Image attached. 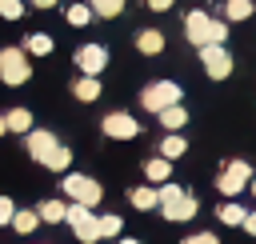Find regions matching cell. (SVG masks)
Returning a JSON list of instances; mask_svg holds the SVG:
<instances>
[{
    "mask_svg": "<svg viewBox=\"0 0 256 244\" xmlns=\"http://www.w3.org/2000/svg\"><path fill=\"white\" fill-rule=\"evenodd\" d=\"M156 196H160V204H156V208H160V216H164V220L184 224V220H192V216H196V196H192V192H184V188H176V184H168V180H164V184L156 188Z\"/></svg>",
    "mask_w": 256,
    "mask_h": 244,
    "instance_id": "1",
    "label": "cell"
},
{
    "mask_svg": "<svg viewBox=\"0 0 256 244\" xmlns=\"http://www.w3.org/2000/svg\"><path fill=\"white\" fill-rule=\"evenodd\" d=\"M184 32H188V40H192L196 48H204V44H224L228 24H224V20H212L204 8H192V12L184 16Z\"/></svg>",
    "mask_w": 256,
    "mask_h": 244,
    "instance_id": "2",
    "label": "cell"
},
{
    "mask_svg": "<svg viewBox=\"0 0 256 244\" xmlns=\"http://www.w3.org/2000/svg\"><path fill=\"white\" fill-rule=\"evenodd\" d=\"M60 188H64V196H68V200L88 204V208H96V204L104 200V188H100L92 176H80V172H68V176L60 180Z\"/></svg>",
    "mask_w": 256,
    "mask_h": 244,
    "instance_id": "3",
    "label": "cell"
},
{
    "mask_svg": "<svg viewBox=\"0 0 256 244\" xmlns=\"http://www.w3.org/2000/svg\"><path fill=\"white\" fill-rule=\"evenodd\" d=\"M64 220H68V228L80 236V244H96L100 240V220H96V212L88 208V204H68V212H64Z\"/></svg>",
    "mask_w": 256,
    "mask_h": 244,
    "instance_id": "4",
    "label": "cell"
},
{
    "mask_svg": "<svg viewBox=\"0 0 256 244\" xmlns=\"http://www.w3.org/2000/svg\"><path fill=\"white\" fill-rule=\"evenodd\" d=\"M32 76V64H28V52L24 48H0V84H24Z\"/></svg>",
    "mask_w": 256,
    "mask_h": 244,
    "instance_id": "5",
    "label": "cell"
},
{
    "mask_svg": "<svg viewBox=\"0 0 256 244\" xmlns=\"http://www.w3.org/2000/svg\"><path fill=\"white\" fill-rule=\"evenodd\" d=\"M140 104H144L148 112H164L168 104H180V84H172V80H156V84H148V88L140 92Z\"/></svg>",
    "mask_w": 256,
    "mask_h": 244,
    "instance_id": "6",
    "label": "cell"
},
{
    "mask_svg": "<svg viewBox=\"0 0 256 244\" xmlns=\"http://www.w3.org/2000/svg\"><path fill=\"white\" fill-rule=\"evenodd\" d=\"M248 180H252V164L248 160H232V164H224V172H220V192L224 196H240L244 188H248Z\"/></svg>",
    "mask_w": 256,
    "mask_h": 244,
    "instance_id": "7",
    "label": "cell"
},
{
    "mask_svg": "<svg viewBox=\"0 0 256 244\" xmlns=\"http://www.w3.org/2000/svg\"><path fill=\"white\" fill-rule=\"evenodd\" d=\"M200 60H204V72L212 80H228L232 76V56L224 52V44H204L200 48Z\"/></svg>",
    "mask_w": 256,
    "mask_h": 244,
    "instance_id": "8",
    "label": "cell"
},
{
    "mask_svg": "<svg viewBox=\"0 0 256 244\" xmlns=\"http://www.w3.org/2000/svg\"><path fill=\"white\" fill-rule=\"evenodd\" d=\"M100 128H104V136H112V140H136V136H140V124H136V116H128V112H108V116L100 120Z\"/></svg>",
    "mask_w": 256,
    "mask_h": 244,
    "instance_id": "9",
    "label": "cell"
},
{
    "mask_svg": "<svg viewBox=\"0 0 256 244\" xmlns=\"http://www.w3.org/2000/svg\"><path fill=\"white\" fill-rule=\"evenodd\" d=\"M76 64H80L84 76H100V72L108 68V52H104L100 44H80V48H76Z\"/></svg>",
    "mask_w": 256,
    "mask_h": 244,
    "instance_id": "10",
    "label": "cell"
},
{
    "mask_svg": "<svg viewBox=\"0 0 256 244\" xmlns=\"http://www.w3.org/2000/svg\"><path fill=\"white\" fill-rule=\"evenodd\" d=\"M24 136H28V156H32L36 164H44V160H48V152H52V148L60 144V140H56V136H52L48 128H28Z\"/></svg>",
    "mask_w": 256,
    "mask_h": 244,
    "instance_id": "11",
    "label": "cell"
},
{
    "mask_svg": "<svg viewBox=\"0 0 256 244\" xmlns=\"http://www.w3.org/2000/svg\"><path fill=\"white\" fill-rule=\"evenodd\" d=\"M136 48H140L144 56H156V52H164V32H156V28H144V32L136 36Z\"/></svg>",
    "mask_w": 256,
    "mask_h": 244,
    "instance_id": "12",
    "label": "cell"
},
{
    "mask_svg": "<svg viewBox=\"0 0 256 244\" xmlns=\"http://www.w3.org/2000/svg\"><path fill=\"white\" fill-rule=\"evenodd\" d=\"M156 116H160V124H164L168 132H180V128L188 124V112H184L180 104H168V108H164V112H156Z\"/></svg>",
    "mask_w": 256,
    "mask_h": 244,
    "instance_id": "13",
    "label": "cell"
},
{
    "mask_svg": "<svg viewBox=\"0 0 256 244\" xmlns=\"http://www.w3.org/2000/svg\"><path fill=\"white\" fill-rule=\"evenodd\" d=\"M52 48H56V44H52L48 32H32V36L24 40V52H28V56H48Z\"/></svg>",
    "mask_w": 256,
    "mask_h": 244,
    "instance_id": "14",
    "label": "cell"
},
{
    "mask_svg": "<svg viewBox=\"0 0 256 244\" xmlns=\"http://www.w3.org/2000/svg\"><path fill=\"white\" fill-rule=\"evenodd\" d=\"M72 92H76V100H84V104H92V100L100 96V80H96V76H80V80L72 84Z\"/></svg>",
    "mask_w": 256,
    "mask_h": 244,
    "instance_id": "15",
    "label": "cell"
},
{
    "mask_svg": "<svg viewBox=\"0 0 256 244\" xmlns=\"http://www.w3.org/2000/svg\"><path fill=\"white\" fill-rule=\"evenodd\" d=\"M64 212H68V204H64V200H44V204H36V216H40V220H48V224H60V220H64Z\"/></svg>",
    "mask_w": 256,
    "mask_h": 244,
    "instance_id": "16",
    "label": "cell"
},
{
    "mask_svg": "<svg viewBox=\"0 0 256 244\" xmlns=\"http://www.w3.org/2000/svg\"><path fill=\"white\" fill-rule=\"evenodd\" d=\"M4 124H8V132H28L32 128V112L28 108H12V112H4Z\"/></svg>",
    "mask_w": 256,
    "mask_h": 244,
    "instance_id": "17",
    "label": "cell"
},
{
    "mask_svg": "<svg viewBox=\"0 0 256 244\" xmlns=\"http://www.w3.org/2000/svg\"><path fill=\"white\" fill-rule=\"evenodd\" d=\"M184 152H188L184 136H180V132H168V136H164V144H160V156H168V160H180Z\"/></svg>",
    "mask_w": 256,
    "mask_h": 244,
    "instance_id": "18",
    "label": "cell"
},
{
    "mask_svg": "<svg viewBox=\"0 0 256 244\" xmlns=\"http://www.w3.org/2000/svg\"><path fill=\"white\" fill-rule=\"evenodd\" d=\"M68 164H72V152H68L64 144H56V148L48 152V160H44V168H52V172H68Z\"/></svg>",
    "mask_w": 256,
    "mask_h": 244,
    "instance_id": "19",
    "label": "cell"
},
{
    "mask_svg": "<svg viewBox=\"0 0 256 244\" xmlns=\"http://www.w3.org/2000/svg\"><path fill=\"white\" fill-rule=\"evenodd\" d=\"M168 172H172V160H168V156H156V160L144 164V176H148V180H160V184H164Z\"/></svg>",
    "mask_w": 256,
    "mask_h": 244,
    "instance_id": "20",
    "label": "cell"
},
{
    "mask_svg": "<svg viewBox=\"0 0 256 244\" xmlns=\"http://www.w3.org/2000/svg\"><path fill=\"white\" fill-rule=\"evenodd\" d=\"M88 8H92V16L112 20V16H120V12H124V0H88Z\"/></svg>",
    "mask_w": 256,
    "mask_h": 244,
    "instance_id": "21",
    "label": "cell"
},
{
    "mask_svg": "<svg viewBox=\"0 0 256 244\" xmlns=\"http://www.w3.org/2000/svg\"><path fill=\"white\" fill-rule=\"evenodd\" d=\"M244 212H248V208H240L236 200H228V204H220V208H216V216H220V224H232V228H236V224L244 220Z\"/></svg>",
    "mask_w": 256,
    "mask_h": 244,
    "instance_id": "22",
    "label": "cell"
},
{
    "mask_svg": "<svg viewBox=\"0 0 256 244\" xmlns=\"http://www.w3.org/2000/svg\"><path fill=\"white\" fill-rule=\"evenodd\" d=\"M8 224H12L20 236H28V232L40 224V216H36V208H32V212H12V220H8Z\"/></svg>",
    "mask_w": 256,
    "mask_h": 244,
    "instance_id": "23",
    "label": "cell"
},
{
    "mask_svg": "<svg viewBox=\"0 0 256 244\" xmlns=\"http://www.w3.org/2000/svg\"><path fill=\"white\" fill-rule=\"evenodd\" d=\"M132 204H136L140 212H148V208L160 204V196H156V188H132Z\"/></svg>",
    "mask_w": 256,
    "mask_h": 244,
    "instance_id": "24",
    "label": "cell"
},
{
    "mask_svg": "<svg viewBox=\"0 0 256 244\" xmlns=\"http://www.w3.org/2000/svg\"><path fill=\"white\" fill-rule=\"evenodd\" d=\"M224 16L228 20H248L252 16V0H228L224 4Z\"/></svg>",
    "mask_w": 256,
    "mask_h": 244,
    "instance_id": "25",
    "label": "cell"
},
{
    "mask_svg": "<svg viewBox=\"0 0 256 244\" xmlns=\"http://www.w3.org/2000/svg\"><path fill=\"white\" fill-rule=\"evenodd\" d=\"M96 220H100V236H112V240H116V236L124 232V220L112 216V212H108V216H96Z\"/></svg>",
    "mask_w": 256,
    "mask_h": 244,
    "instance_id": "26",
    "label": "cell"
},
{
    "mask_svg": "<svg viewBox=\"0 0 256 244\" xmlns=\"http://www.w3.org/2000/svg\"><path fill=\"white\" fill-rule=\"evenodd\" d=\"M88 20H92V8H88V4H72V8H68V24H76V28H84Z\"/></svg>",
    "mask_w": 256,
    "mask_h": 244,
    "instance_id": "27",
    "label": "cell"
},
{
    "mask_svg": "<svg viewBox=\"0 0 256 244\" xmlns=\"http://www.w3.org/2000/svg\"><path fill=\"white\" fill-rule=\"evenodd\" d=\"M0 16H4V20H20V16H24V4H20V0H0Z\"/></svg>",
    "mask_w": 256,
    "mask_h": 244,
    "instance_id": "28",
    "label": "cell"
},
{
    "mask_svg": "<svg viewBox=\"0 0 256 244\" xmlns=\"http://www.w3.org/2000/svg\"><path fill=\"white\" fill-rule=\"evenodd\" d=\"M12 212H16V204H12L8 196H0V224H8V220H12Z\"/></svg>",
    "mask_w": 256,
    "mask_h": 244,
    "instance_id": "29",
    "label": "cell"
},
{
    "mask_svg": "<svg viewBox=\"0 0 256 244\" xmlns=\"http://www.w3.org/2000/svg\"><path fill=\"white\" fill-rule=\"evenodd\" d=\"M184 244H220V240H216L212 232H192V236H188Z\"/></svg>",
    "mask_w": 256,
    "mask_h": 244,
    "instance_id": "30",
    "label": "cell"
},
{
    "mask_svg": "<svg viewBox=\"0 0 256 244\" xmlns=\"http://www.w3.org/2000/svg\"><path fill=\"white\" fill-rule=\"evenodd\" d=\"M240 224H244V232H248V236H256V212H244V220H240Z\"/></svg>",
    "mask_w": 256,
    "mask_h": 244,
    "instance_id": "31",
    "label": "cell"
},
{
    "mask_svg": "<svg viewBox=\"0 0 256 244\" xmlns=\"http://www.w3.org/2000/svg\"><path fill=\"white\" fill-rule=\"evenodd\" d=\"M148 8H152V12H168V8H172V0H148Z\"/></svg>",
    "mask_w": 256,
    "mask_h": 244,
    "instance_id": "32",
    "label": "cell"
},
{
    "mask_svg": "<svg viewBox=\"0 0 256 244\" xmlns=\"http://www.w3.org/2000/svg\"><path fill=\"white\" fill-rule=\"evenodd\" d=\"M56 0H32V8H52Z\"/></svg>",
    "mask_w": 256,
    "mask_h": 244,
    "instance_id": "33",
    "label": "cell"
},
{
    "mask_svg": "<svg viewBox=\"0 0 256 244\" xmlns=\"http://www.w3.org/2000/svg\"><path fill=\"white\" fill-rule=\"evenodd\" d=\"M116 244H140V240H132V236H116Z\"/></svg>",
    "mask_w": 256,
    "mask_h": 244,
    "instance_id": "34",
    "label": "cell"
},
{
    "mask_svg": "<svg viewBox=\"0 0 256 244\" xmlns=\"http://www.w3.org/2000/svg\"><path fill=\"white\" fill-rule=\"evenodd\" d=\"M248 188H252V196H256V172H252V180H248Z\"/></svg>",
    "mask_w": 256,
    "mask_h": 244,
    "instance_id": "35",
    "label": "cell"
},
{
    "mask_svg": "<svg viewBox=\"0 0 256 244\" xmlns=\"http://www.w3.org/2000/svg\"><path fill=\"white\" fill-rule=\"evenodd\" d=\"M4 132H8V124H4V116H0V136H4Z\"/></svg>",
    "mask_w": 256,
    "mask_h": 244,
    "instance_id": "36",
    "label": "cell"
}]
</instances>
